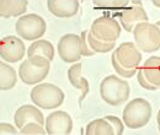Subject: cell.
I'll return each mask as SVG.
<instances>
[{"label": "cell", "instance_id": "6da1fadb", "mask_svg": "<svg viewBox=\"0 0 160 135\" xmlns=\"http://www.w3.org/2000/svg\"><path fill=\"white\" fill-rule=\"evenodd\" d=\"M112 65L116 73L122 77L129 79L136 73L142 63V53L133 42H124L115 49L112 54Z\"/></svg>", "mask_w": 160, "mask_h": 135}, {"label": "cell", "instance_id": "7a4b0ae2", "mask_svg": "<svg viewBox=\"0 0 160 135\" xmlns=\"http://www.w3.org/2000/svg\"><path fill=\"white\" fill-rule=\"evenodd\" d=\"M129 84L116 75H108L101 81L100 96L110 106H120L129 98Z\"/></svg>", "mask_w": 160, "mask_h": 135}, {"label": "cell", "instance_id": "3957f363", "mask_svg": "<svg viewBox=\"0 0 160 135\" xmlns=\"http://www.w3.org/2000/svg\"><path fill=\"white\" fill-rule=\"evenodd\" d=\"M153 113L152 104L144 98H134L129 101L122 113L123 123L129 129H139L145 127Z\"/></svg>", "mask_w": 160, "mask_h": 135}, {"label": "cell", "instance_id": "277c9868", "mask_svg": "<svg viewBox=\"0 0 160 135\" xmlns=\"http://www.w3.org/2000/svg\"><path fill=\"white\" fill-rule=\"evenodd\" d=\"M65 95L58 86L48 82L36 85L31 91V101L40 108L54 109L62 106Z\"/></svg>", "mask_w": 160, "mask_h": 135}, {"label": "cell", "instance_id": "5b68a950", "mask_svg": "<svg viewBox=\"0 0 160 135\" xmlns=\"http://www.w3.org/2000/svg\"><path fill=\"white\" fill-rule=\"evenodd\" d=\"M51 68V60L44 57L35 55L23 60L19 68V75L22 82L27 85L38 84L44 80Z\"/></svg>", "mask_w": 160, "mask_h": 135}, {"label": "cell", "instance_id": "8992f818", "mask_svg": "<svg viewBox=\"0 0 160 135\" xmlns=\"http://www.w3.org/2000/svg\"><path fill=\"white\" fill-rule=\"evenodd\" d=\"M133 35L136 46L140 51L153 53L160 49V28L155 23H149L147 21L140 22L134 27Z\"/></svg>", "mask_w": 160, "mask_h": 135}, {"label": "cell", "instance_id": "52a82bcc", "mask_svg": "<svg viewBox=\"0 0 160 135\" xmlns=\"http://www.w3.org/2000/svg\"><path fill=\"white\" fill-rule=\"evenodd\" d=\"M16 33L19 37L26 41H36L40 39L47 30V25L43 17L37 14L23 15L16 21L15 25Z\"/></svg>", "mask_w": 160, "mask_h": 135}, {"label": "cell", "instance_id": "ba28073f", "mask_svg": "<svg viewBox=\"0 0 160 135\" xmlns=\"http://www.w3.org/2000/svg\"><path fill=\"white\" fill-rule=\"evenodd\" d=\"M121 26L117 20L108 16H100L94 20L91 28L89 30L90 35L99 41L112 43L116 42L121 36Z\"/></svg>", "mask_w": 160, "mask_h": 135}, {"label": "cell", "instance_id": "9c48e42d", "mask_svg": "<svg viewBox=\"0 0 160 135\" xmlns=\"http://www.w3.org/2000/svg\"><path fill=\"white\" fill-rule=\"evenodd\" d=\"M139 85L150 91L160 89V57L153 55L148 58L138 70Z\"/></svg>", "mask_w": 160, "mask_h": 135}, {"label": "cell", "instance_id": "30bf717a", "mask_svg": "<svg viewBox=\"0 0 160 135\" xmlns=\"http://www.w3.org/2000/svg\"><path fill=\"white\" fill-rule=\"evenodd\" d=\"M60 59L65 63H77L81 58L80 36L74 33L64 35L57 46Z\"/></svg>", "mask_w": 160, "mask_h": 135}, {"label": "cell", "instance_id": "8fae6325", "mask_svg": "<svg viewBox=\"0 0 160 135\" xmlns=\"http://www.w3.org/2000/svg\"><path fill=\"white\" fill-rule=\"evenodd\" d=\"M26 47L20 37L6 36L0 41V58L8 63H18L25 57Z\"/></svg>", "mask_w": 160, "mask_h": 135}, {"label": "cell", "instance_id": "7c38bea8", "mask_svg": "<svg viewBox=\"0 0 160 135\" xmlns=\"http://www.w3.org/2000/svg\"><path fill=\"white\" fill-rule=\"evenodd\" d=\"M73 130V119L64 111L52 112L46 119V133L49 135H68Z\"/></svg>", "mask_w": 160, "mask_h": 135}, {"label": "cell", "instance_id": "4fadbf2b", "mask_svg": "<svg viewBox=\"0 0 160 135\" xmlns=\"http://www.w3.org/2000/svg\"><path fill=\"white\" fill-rule=\"evenodd\" d=\"M132 4H133L132 6L124 9L121 14H118L121 25L127 32H133L134 27L138 23L148 20V15L143 9L139 0H133Z\"/></svg>", "mask_w": 160, "mask_h": 135}, {"label": "cell", "instance_id": "5bb4252c", "mask_svg": "<svg viewBox=\"0 0 160 135\" xmlns=\"http://www.w3.org/2000/svg\"><path fill=\"white\" fill-rule=\"evenodd\" d=\"M14 122H15L16 128H20V129L23 125L32 123V122L40 123L41 125L46 124L44 117H43V113L41 112V109L37 108L36 106H31V104H23L20 108H18L14 116Z\"/></svg>", "mask_w": 160, "mask_h": 135}, {"label": "cell", "instance_id": "9a60e30c", "mask_svg": "<svg viewBox=\"0 0 160 135\" xmlns=\"http://www.w3.org/2000/svg\"><path fill=\"white\" fill-rule=\"evenodd\" d=\"M79 0H47V7L57 17L68 19L79 11Z\"/></svg>", "mask_w": 160, "mask_h": 135}, {"label": "cell", "instance_id": "2e32d148", "mask_svg": "<svg viewBox=\"0 0 160 135\" xmlns=\"http://www.w3.org/2000/svg\"><path fill=\"white\" fill-rule=\"evenodd\" d=\"M27 11V0H0V17L10 19Z\"/></svg>", "mask_w": 160, "mask_h": 135}, {"label": "cell", "instance_id": "e0dca14e", "mask_svg": "<svg viewBox=\"0 0 160 135\" xmlns=\"http://www.w3.org/2000/svg\"><path fill=\"white\" fill-rule=\"evenodd\" d=\"M68 79L69 82L75 87L81 91V95L79 98V104L84 101V98L89 94V82L85 77L81 75V63L74 64L69 70H68Z\"/></svg>", "mask_w": 160, "mask_h": 135}, {"label": "cell", "instance_id": "ac0fdd59", "mask_svg": "<svg viewBox=\"0 0 160 135\" xmlns=\"http://www.w3.org/2000/svg\"><path fill=\"white\" fill-rule=\"evenodd\" d=\"M35 55H40L44 57L48 60H53L54 59V47L49 41L46 39H36L35 42L31 43V46L27 49V57H35Z\"/></svg>", "mask_w": 160, "mask_h": 135}, {"label": "cell", "instance_id": "d6986e66", "mask_svg": "<svg viewBox=\"0 0 160 135\" xmlns=\"http://www.w3.org/2000/svg\"><path fill=\"white\" fill-rule=\"evenodd\" d=\"M86 135H115L113 125L106 118H99L90 122L85 128Z\"/></svg>", "mask_w": 160, "mask_h": 135}, {"label": "cell", "instance_id": "ffe728a7", "mask_svg": "<svg viewBox=\"0 0 160 135\" xmlns=\"http://www.w3.org/2000/svg\"><path fill=\"white\" fill-rule=\"evenodd\" d=\"M16 81H18V75L15 69L4 61H0V90L1 91L11 90L16 85Z\"/></svg>", "mask_w": 160, "mask_h": 135}, {"label": "cell", "instance_id": "44dd1931", "mask_svg": "<svg viewBox=\"0 0 160 135\" xmlns=\"http://www.w3.org/2000/svg\"><path fill=\"white\" fill-rule=\"evenodd\" d=\"M88 42L91 47V49L95 52V53H108L111 52L112 49H115L116 47V42H112V43H107V42H102V41H99L95 37H92L90 35V32H88Z\"/></svg>", "mask_w": 160, "mask_h": 135}, {"label": "cell", "instance_id": "7402d4cb", "mask_svg": "<svg viewBox=\"0 0 160 135\" xmlns=\"http://www.w3.org/2000/svg\"><path fill=\"white\" fill-rule=\"evenodd\" d=\"M20 134L23 135H44L46 133V129L43 128V125H41L40 123H28L26 125H23L20 129Z\"/></svg>", "mask_w": 160, "mask_h": 135}, {"label": "cell", "instance_id": "603a6c76", "mask_svg": "<svg viewBox=\"0 0 160 135\" xmlns=\"http://www.w3.org/2000/svg\"><path fill=\"white\" fill-rule=\"evenodd\" d=\"M88 30H84L82 32H81V35H80V47H81V55H85V57H91V55H94V54H96L92 49H91V47H90V44H89V42H88V38H86V36H88Z\"/></svg>", "mask_w": 160, "mask_h": 135}, {"label": "cell", "instance_id": "cb8c5ba5", "mask_svg": "<svg viewBox=\"0 0 160 135\" xmlns=\"http://www.w3.org/2000/svg\"><path fill=\"white\" fill-rule=\"evenodd\" d=\"M107 120H110V123L113 125V129H115V135H122L124 132V125L122 123L120 118L115 116H106L105 117Z\"/></svg>", "mask_w": 160, "mask_h": 135}, {"label": "cell", "instance_id": "d4e9b609", "mask_svg": "<svg viewBox=\"0 0 160 135\" xmlns=\"http://www.w3.org/2000/svg\"><path fill=\"white\" fill-rule=\"evenodd\" d=\"M18 134V130L14 125L9 123H0V135H15Z\"/></svg>", "mask_w": 160, "mask_h": 135}, {"label": "cell", "instance_id": "484cf974", "mask_svg": "<svg viewBox=\"0 0 160 135\" xmlns=\"http://www.w3.org/2000/svg\"><path fill=\"white\" fill-rule=\"evenodd\" d=\"M157 123H158V127H159V130H160V109L158 112V116H157Z\"/></svg>", "mask_w": 160, "mask_h": 135}, {"label": "cell", "instance_id": "4316f807", "mask_svg": "<svg viewBox=\"0 0 160 135\" xmlns=\"http://www.w3.org/2000/svg\"><path fill=\"white\" fill-rule=\"evenodd\" d=\"M152 1H153V4H154L155 6L160 7V0H152Z\"/></svg>", "mask_w": 160, "mask_h": 135}, {"label": "cell", "instance_id": "83f0119b", "mask_svg": "<svg viewBox=\"0 0 160 135\" xmlns=\"http://www.w3.org/2000/svg\"><path fill=\"white\" fill-rule=\"evenodd\" d=\"M155 25H157V26H158V27H159V28H160V21H158V22H157Z\"/></svg>", "mask_w": 160, "mask_h": 135}, {"label": "cell", "instance_id": "f1b7e54d", "mask_svg": "<svg viewBox=\"0 0 160 135\" xmlns=\"http://www.w3.org/2000/svg\"><path fill=\"white\" fill-rule=\"evenodd\" d=\"M80 1H84V0H80Z\"/></svg>", "mask_w": 160, "mask_h": 135}]
</instances>
